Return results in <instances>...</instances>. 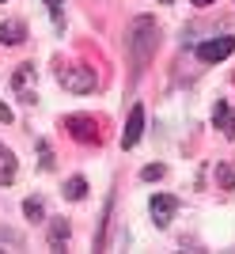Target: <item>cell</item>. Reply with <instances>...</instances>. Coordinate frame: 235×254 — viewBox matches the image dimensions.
Here are the masks:
<instances>
[{"label":"cell","mask_w":235,"mask_h":254,"mask_svg":"<svg viewBox=\"0 0 235 254\" xmlns=\"http://www.w3.org/2000/svg\"><path fill=\"white\" fill-rule=\"evenodd\" d=\"M216 182H220V190H235V163H220L216 167Z\"/></svg>","instance_id":"7c38bea8"},{"label":"cell","mask_w":235,"mask_h":254,"mask_svg":"<svg viewBox=\"0 0 235 254\" xmlns=\"http://www.w3.org/2000/svg\"><path fill=\"white\" fill-rule=\"evenodd\" d=\"M64 129H68V137L80 140V144H103V129H99V122L91 114H68L64 118Z\"/></svg>","instance_id":"3957f363"},{"label":"cell","mask_w":235,"mask_h":254,"mask_svg":"<svg viewBox=\"0 0 235 254\" xmlns=\"http://www.w3.org/2000/svg\"><path fill=\"white\" fill-rule=\"evenodd\" d=\"M27 42V23L23 19H4L0 23V46H19Z\"/></svg>","instance_id":"9c48e42d"},{"label":"cell","mask_w":235,"mask_h":254,"mask_svg":"<svg viewBox=\"0 0 235 254\" xmlns=\"http://www.w3.org/2000/svg\"><path fill=\"white\" fill-rule=\"evenodd\" d=\"M193 8H209V4H213V0H190Z\"/></svg>","instance_id":"ffe728a7"},{"label":"cell","mask_w":235,"mask_h":254,"mask_svg":"<svg viewBox=\"0 0 235 254\" xmlns=\"http://www.w3.org/2000/svg\"><path fill=\"white\" fill-rule=\"evenodd\" d=\"M232 53H235V34H220V38H205L197 46V61L216 64V61H224V57H232Z\"/></svg>","instance_id":"277c9868"},{"label":"cell","mask_w":235,"mask_h":254,"mask_svg":"<svg viewBox=\"0 0 235 254\" xmlns=\"http://www.w3.org/2000/svg\"><path fill=\"white\" fill-rule=\"evenodd\" d=\"M8 156H11V152H8V148H4V144H0V159H8Z\"/></svg>","instance_id":"44dd1931"},{"label":"cell","mask_w":235,"mask_h":254,"mask_svg":"<svg viewBox=\"0 0 235 254\" xmlns=\"http://www.w3.org/2000/svg\"><path fill=\"white\" fill-rule=\"evenodd\" d=\"M163 175H167V167H163V163H148V167L140 171V179H144V182H156V179H163Z\"/></svg>","instance_id":"9a60e30c"},{"label":"cell","mask_w":235,"mask_h":254,"mask_svg":"<svg viewBox=\"0 0 235 254\" xmlns=\"http://www.w3.org/2000/svg\"><path fill=\"white\" fill-rule=\"evenodd\" d=\"M15 182V159H4V167H0V186H11Z\"/></svg>","instance_id":"2e32d148"},{"label":"cell","mask_w":235,"mask_h":254,"mask_svg":"<svg viewBox=\"0 0 235 254\" xmlns=\"http://www.w3.org/2000/svg\"><path fill=\"white\" fill-rule=\"evenodd\" d=\"M46 4H50V15H54V23L61 27V23H64V8H61V0H46Z\"/></svg>","instance_id":"e0dca14e"},{"label":"cell","mask_w":235,"mask_h":254,"mask_svg":"<svg viewBox=\"0 0 235 254\" xmlns=\"http://www.w3.org/2000/svg\"><path fill=\"white\" fill-rule=\"evenodd\" d=\"M68 235H72V224L64 220V216H57V220H50V251H64L68 247Z\"/></svg>","instance_id":"30bf717a"},{"label":"cell","mask_w":235,"mask_h":254,"mask_svg":"<svg viewBox=\"0 0 235 254\" xmlns=\"http://www.w3.org/2000/svg\"><path fill=\"white\" fill-rule=\"evenodd\" d=\"M213 126L216 129H224V137L228 140H235V106H228L224 99L213 106Z\"/></svg>","instance_id":"ba28073f"},{"label":"cell","mask_w":235,"mask_h":254,"mask_svg":"<svg viewBox=\"0 0 235 254\" xmlns=\"http://www.w3.org/2000/svg\"><path fill=\"white\" fill-rule=\"evenodd\" d=\"M23 212H27V220H42L46 216V205H42V197H27V201H23Z\"/></svg>","instance_id":"4fadbf2b"},{"label":"cell","mask_w":235,"mask_h":254,"mask_svg":"<svg viewBox=\"0 0 235 254\" xmlns=\"http://www.w3.org/2000/svg\"><path fill=\"white\" fill-rule=\"evenodd\" d=\"M0 122H4V126H11V122H15V114H11L4 103H0Z\"/></svg>","instance_id":"d6986e66"},{"label":"cell","mask_w":235,"mask_h":254,"mask_svg":"<svg viewBox=\"0 0 235 254\" xmlns=\"http://www.w3.org/2000/svg\"><path fill=\"white\" fill-rule=\"evenodd\" d=\"M163 4H171V0H163Z\"/></svg>","instance_id":"7402d4cb"},{"label":"cell","mask_w":235,"mask_h":254,"mask_svg":"<svg viewBox=\"0 0 235 254\" xmlns=\"http://www.w3.org/2000/svg\"><path fill=\"white\" fill-rule=\"evenodd\" d=\"M38 163H42V171H54L57 159H54V148L46 144V140H38Z\"/></svg>","instance_id":"5bb4252c"},{"label":"cell","mask_w":235,"mask_h":254,"mask_svg":"<svg viewBox=\"0 0 235 254\" xmlns=\"http://www.w3.org/2000/svg\"><path fill=\"white\" fill-rule=\"evenodd\" d=\"M64 197H72V201H84L87 197V179L84 175H72V179L64 182Z\"/></svg>","instance_id":"8fae6325"},{"label":"cell","mask_w":235,"mask_h":254,"mask_svg":"<svg viewBox=\"0 0 235 254\" xmlns=\"http://www.w3.org/2000/svg\"><path fill=\"white\" fill-rule=\"evenodd\" d=\"M0 4H8V0H0Z\"/></svg>","instance_id":"603a6c76"},{"label":"cell","mask_w":235,"mask_h":254,"mask_svg":"<svg viewBox=\"0 0 235 254\" xmlns=\"http://www.w3.org/2000/svg\"><path fill=\"white\" fill-rule=\"evenodd\" d=\"M125 46H129V64H133V76H140V72L152 64L156 50H160V23L152 19V15H137V19L129 23Z\"/></svg>","instance_id":"6da1fadb"},{"label":"cell","mask_w":235,"mask_h":254,"mask_svg":"<svg viewBox=\"0 0 235 254\" xmlns=\"http://www.w3.org/2000/svg\"><path fill=\"white\" fill-rule=\"evenodd\" d=\"M11 87H15V95L23 103H38V68L34 64H19L11 72Z\"/></svg>","instance_id":"5b68a950"},{"label":"cell","mask_w":235,"mask_h":254,"mask_svg":"<svg viewBox=\"0 0 235 254\" xmlns=\"http://www.w3.org/2000/svg\"><path fill=\"white\" fill-rule=\"evenodd\" d=\"M0 239H8V243L23 247V235H19V232H8V228H0Z\"/></svg>","instance_id":"ac0fdd59"},{"label":"cell","mask_w":235,"mask_h":254,"mask_svg":"<svg viewBox=\"0 0 235 254\" xmlns=\"http://www.w3.org/2000/svg\"><path fill=\"white\" fill-rule=\"evenodd\" d=\"M148 209H152V220H156V228H167V224H171V216L178 212V197H171V193H152Z\"/></svg>","instance_id":"52a82bcc"},{"label":"cell","mask_w":235,"mask_h":254,"mask_svg":"<svg viewBox=\"0 0 235 254\" xmlns=\"http://www.w3.org/2000/svg\"><path fill=\"white\" fill-rule=\"evenodd\" d=\"M140 133H144V106L133 103L129 106V118H125V129H121V148H137L140 144Z\"/></svg>","instance_id":"8992f818"},{"label":"cell","mask_w":235,"mask_h":254,"mask_svg":"<svg viewBox=\"0 0 235 254\" xmlns=\"http://www.w3.org/2000/svg\"><path fill=\"white\" fill-rule=\"evenodd\" d=\"M57 80H61V87H68V91H76V95H91L99 87V76L95 68H87V64H64V68H57Z\"/></svg>","instance_id":"7a4b0ae2"}]
</instances>
